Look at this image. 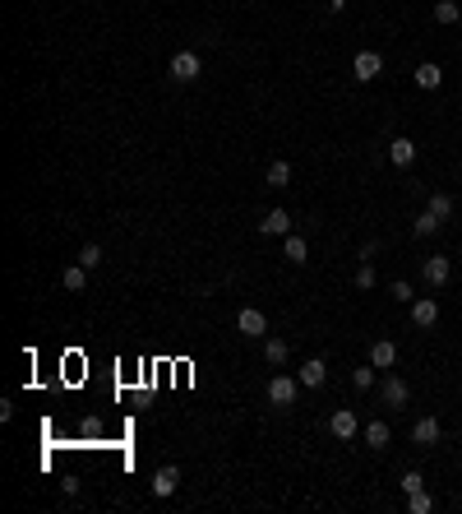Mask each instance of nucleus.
<instances>
[{
    "label": "nucleus",
    "instance_id": "nucleus-8",
    "mask_svg": "<svg viewBox=\"0 0 462 514\" xmlns=\"http://www.w3.org/2000/svg\"><path fill=\"white\" fill-rule=\"evenodd\" d=\"M370 366H374V371H388V366H398V343L379 339L374 348H370Z\"/></svg>",
    "mask_w": 462,
    "mask_h": 514
},
{
    "label": "nucleus",
    "instance_id": "nucleus-19",
    "mask_svg": "<svg viewBox=\"0 0 462 514\" xmlns=\"http://www.w3.org/2000/svg\"><path fill=\"white\" fill-rule=\"evenodd\" d=\"M263 181H268L273 190H282L287 181H292V162H282V158H277V162H268V176H263Z\"/></svg>",
    "mask_w": 462,
    "mask_h": 514
},
{
    "label": "nucleus",
    "instance_id": "nucleus-20",
    "mask_svg": "<svg viewBox=\"0 0 462 514\" xmlns=\"http://www.w3.org/2000/svg\"><path fill=\"white\" fill-rule=\"evenodd\" d=\"M462 19V10H458V0H434V23H458Z\"/></svg>",
    "mask_w": 462,
    "mask_h": 514
},
{
    "label": "nucleus",
    "instance_id": "nucleus-5",
    "mask_svg": "<svg viewBox=\"0 0 462 514\" xmlns=\"http://www.w3.org/2000/svg\"><path fill=\"white\" fill-rule=\"evenodd\" d=\"M434 320H439V301H434V296H416V301H412V325L416 329H430Z\"/></svg>",
    "mask_w": 462,
    "mask_h": 514
},
{
    "label": "nucleus",
    "instance_id": "nucleus-14",
    "mask_svg": "<svg viewBox=\"0 0 462 514\" xmlns=\"http://www.w3.org/2000/svg\"><path fill=\"white\" fill-rule=\"evenodd\" d=\"M282 260H292V265H305V260H310V246H305V236L287 232V246H282Z\"/></svg>",
    "mask_w": 462,
    "mask_h": 514
},
{
    "label": "nucleus",
    "instance_id": "nucleus-13",
    "mask_svg": "<svg viewBox=\"0 0 462 514\" xmlns=\"http://www.w3.org/2000/svg\"><path fill=\"white\" fill-rule=\"evenodd\" d=\"M176 482H181V473H176V468H157V477H153V496H157V500H167L171 491H176Z\"/></svg>",
    "mask_w": 462,
    "mask_h": 514
},
{
    "label": "nucleus",
    "instance_id": "nucleus-7",
    "mask_svg": "<svg viewBox=\"0 0 462 514\" xmlns=\"http://www.w3.org/2000/svg\"><path fill=\"white\" fill-rule=\"evenodd\" d=\"M448 274H453V265H448L444 255H430V260L421 265V278L430 283V287H444V283H448Z\"/></svg>",
    "mask_w": 462,
    "mask_h": 514
},
{
    "label": "nucleus",
    "instance_id": "nucleus-22",
    "mask_svg": "<svg viewBox=\"0 0 462 514\" xmlns=\"http://www.w3.org/2000/svg\"><path fill=\"white\" fill-rule=\"evenodd\" d=\"M425 209H430V213H434L439 222H448V218H453V200H448L444 190H439V195H430V204H425Z\"/></svg>",
    "mask_w": 462,
    "mask_h": 514
},
{
    "label": "nucleus",
    "instance_id": "nucleus-4",
    "mask_svg": "<svg viewBox=\"0 0 462 514\" xmlns=\"http://www.w3.org/2000/svg\"><path fill=\"white\" fill-rule=\"evenodd\" d=\"M236 329H241V334H250V339H263V334H268V315L254 311V306H245V311L236 315Z\"/></svg>",
    "mask_w": 462,
    "mask_h": 514
},
{
    "label": "nucleus",
    "instance_id": "nucleus-16",
    "mask_svg": "<svg viewBox=\"0 0 462 514\" xmlns=\"http://www.w3.org/2000/svg\"><path fill=\"white\" fill-rule=\"evenodd\" d=\"M61 287H65V292H83V287H88V269H83V265H70V269L61 274Z\"/></svg>",
    "mask_w": 462,
    "mask_h": 514
},
{
    "label": "nucleus",
    "instance_id": "nucleus-9",
    "mask_svg": "<svg viewBox=\"0 0 462 514\" xmlns=\"http://www.w3.org/2000/svg\"><path fill=\"white\" fill-rule=\"evenodd\" d=\"M259 232H263V236H287V232H292L287 209H268V213H263V222H259Z\"/></svg>",
    "mask_w": 462,
    "mask_h": 514
},
{
    "label": "nucleus",
    "instance_id": "nucleus-3",
    "mask_svg": "<svg viewBox=\"0 0 462 514\" xmlns=\"http://www.w3.org/2000/svg\"><path fill=\"white\" fill-rule=\"evenodd\" d=\"M352 70H356L361 84H370V79H379V70H384V56H379V51H356Z\"/></svg>",
    "mask_w": 462,
    "mask_h": 514
},
{
    "label": "nucleus",
    "instance_id": "nucleus-17",
    "mask_svg": "<svg viewBox=\"0 0 462 514\" xmlns=\"http://www.w3.org/2000/svg\"><path fill=\"white\" fill-rule=\"evenodd\" d=\"M412 440H416V445H434V440H439V421H434V417H421V421L412 426Z\"/></svg>",
    "mask_w": 462,
    "mask_h": 514
},
{
    "label": "nucleus",
    "instance_id": "nucleus-1",
    "mask_svg": "<svg viewBox=\"0 0 462 514\" xmlns=\"http://www.w3.org/2000/svg\"><path fill=\"white\" fill-rule=\"evenodd\" d=\"M199 75H203L199 51H176V56H171V79H176V84H194Z\"/></svg>",
    "mask_w": 462,
    "mask_h": 514
},
{
    "label": "nucleus",
    "instance_id": "nucleus-27",
    "mask_svg": "<svg viewBox=\"0 0 462 514\" xmlns=\"http://www.w3.org/2000/svg\"><path fill=\"white\" fill-rule=\"evenodd\" d=\"M402 491H407V496H412V491H425V477H421V473H416V468H412V473H402Z\"/></svg>",
    "mask_w": 462,
    "mask_h": 514
},
{
    "label": "nucleus",
    "instance_id": "nucleus-30",
    "mask_svg": "<svg viewBox=\"0 0 462 514\" xmlns=\"http://www.w3.org/2000/svg\"><path fill=\"white\" fill-rule=\"evenodd\" d=\"M347 5H352V0H328V10H333V15H338V10H347Z\"/></svg>",
    "mask_w": 462,
    "mask_h": 514
},
{
    "label": "nucleus",
    "instance_id": "nucleus-25",
    "mask_svg": "<svg viewBox=\"0 0 462 514\" xmlns=\"http://www.w3.org/2000/svg\"><path fill=\"white\" fill-rule=\"evenodd\" d=\"M352 385H356V390H374V366H356Z\"/></svg>",
    "mask_w": 462,
    "mask_h": 514
},
{
    "label": "nucleus",
    "instance_id": "nucleus-23",
    "mask_svg": "<svg viewBox=\"0 0 462 514\" xmlns=\"http://www.w3.org/2000/svg\"><path fill=\"white\" fill-rule=\"evenodd\" d=\"M439 227H444V222L434 218L430 209H425V213H421V218H416V222H412V232H416V236H430V232H439Z\"/></svg>",
    "mask_w": 462,
    "mask_h": 514
},
{
    "label": "nucleus",
    "instance_id": "nucleus-6",
    "mask_svg": "<svg viewBox=\"0 0 462 514\" xmlns=\"http://www.w3.org/2000/svg\"><path fill=\"white\" fill-rule=\"evenodd\" d=\"M407 394H412V390H407V380L388 375L384 385H379V403H384V408H402V403H407Z\"/></svg>",
    "mask_w": 462,
    "mask_h": 514
},
{
    "label": "nucleus",
    "instance_id": "nucleus-10",
    "mask_svg": "<svg viewBox=\"0 0 462 514\" xmlns=\"http://www.w3.org/2000/svg\"><path fill=\"white\" fill-rule=\"evenodd\" d=\"M296 380H301V385H305V390H319L323 380H328V366H323L319 357H310L305 366H301V375H296Z\"/></svg>",
    "mask_w": 462,
    "mask_h": 514
},
{
    "label": "nucleus",
    "instance_id": "nucleus-12",
    "mask_svg": "<svg viewBox=\"0 0 462 514\" xmlns=\"http://www.w3.org/2000/svg\"><path fill=\"white\" fill-rule=\"evenodd\" d=\"M388 162H393V167H412V162H416V144L398 135V140L388 144Z\"/></svg>",
    "mask_w": 462,
    "mask_h": 514
},
{
    "label": "nucleus",
    "instance_id": "nucleus-15",
    "mask_svg": "<svg viewBox=\"0 0 462 514\" xmlns=\"http://www.w3.org/2000/svg\"><path fill=\"white\" fill-rule=\"evenodd\" d=\"M444 84V70L434 61H425V65H416V88H439Z\"/></svg>",
    "mask_w": 462,
    "mask_h": 514
},
{
    "label": "nucleus",
    "instance_id": "nucleus-2",
    "mask_svg": "<svg viewBox=\"0 0 462 514\" xmlns=\"http://www.w3.org/2000/svg\"><path fill=\"white\" fill-rule=\"evenodd\" d=\"M296 394H301V380H292V375H273L268 380V403L273 408H292Z\"/></svg>",
    "mask_w": 462,
    "mask_h": 514
},
{
    "label": "nucleus",
    "instance_id": "nucleus-24",
    "mask_svg": "<svg viewBox=\"0 0 462 514\" xmlns=\"http://www.w3.org/2000/svg\"><path fill=\"white\" fill-rule=\"evenodd\" d=\"M79 265H83V269H97V265H102V246H92V241H88V246L79 250Z\"/></svg>",
    "mask_w": 462,
    "mask_h": 514
},
{
    "label": "nucleus",
    "instance_id": "nucleus-28",
    "mask_svg": "<svg viewBox=\"0 0 462 514\" xmlns=\"http://www.w3.org/2000/svg\"><path fill=\"white\" fill-rule=\"evenodd\" d=\"M356 287H361V292L374 287V269H370V260H361V269H356Z\"/></svg>",
    "mask_w": 462,
    "mask_h": 514
},
{
    "label": "nucleus",
    "instance_id": "nucleus-18",
    "mask_svg": "<svg viewBox=\"0 0 462 514\" xmlns=\"http://www.w3.org/2000/svg\"><path fill=\"white\" fill-rule=\"evenodd\" d=\"M388 440H393L388 421H370V426H365V445H370V450H384Z\"/></svg>",
    "mask_w": 462,
    "mask_h": 514
},
{
    "label": "nucleus",
    "instance_id": "nucleus-21",
    "mask_svg": "<svg viewBox=\"0 0 462 514\" xmlns=\"http://www.w3.org/2000/svg\"><path fill=\"white\" fill-rule=\"evenodd\" d=\"M263 361H268V366H282V361H287V339H268V343H263Z\"/></svg>",
    "mask_w": 462,
    "mask_h": 514
},
{
    "label": "nucleus",
    "instance_id": "nucleus-26",
    "mask_svg": "<svg viewBox=\"0 0 462 514\" xmlns=\"http://www.w3.org/2000/svg\"><path fill=\"white\" fill-rule=\"evenodd\" d=\"M407 505H412V514H430V510H434V500L425 496V491H412V496H407Z\"/></svg>",
    "mask_w": 462,
    "mask_h": 514
},
{
    "label": "nucleus",
    "instance_id": "nucleus-29",
    "mask_svg": "<svg viewBox=\"0 0 462 514\" xmlns=\"http://www.w3.org/2000/svg\"><path fill=\"white\" fill-rule=\"evenodd\" d=\"M393 296H398V301H416V292H412V283H407V278L393 283Z\"/></svg>",
    "mask_w": 462,
    "mask_h": 514
},
{
    "label": "nucleus",
    "instance_id": "nucleus-11",
    "mask_svg": "<svg viewBox=\"0 0 462 514\" xmlns=\"http://www.w3.org/2000/svg\"><path fill=\"white\" fill-rule=\"evenodd\" d=\"M328 431H333L338 440H352L356 436V412H352V408H338L333 421H328Z\"/></svg>",
    "mask_w": 462,
    "mask_h": 514
}]
</instances>
